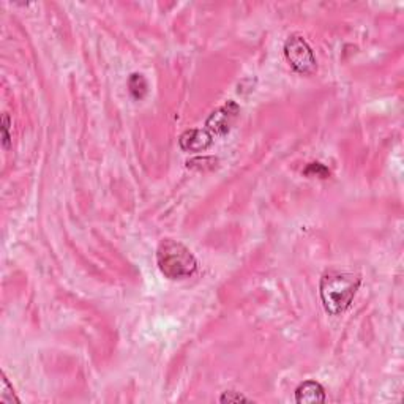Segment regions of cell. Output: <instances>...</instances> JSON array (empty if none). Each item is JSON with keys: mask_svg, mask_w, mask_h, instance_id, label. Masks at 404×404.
Masks as SVG:
<instances>
[{"mask_svg": "<svg viewBox=\"0 0 404 404\" xmlns=\"http://www.w3.org/2000/svg\"><path fill=\"white\" fill-rule=\"evenodd\" d=\"M128 90L134 100H143V98L149 94V83H147L145 76L141 73L130 74Z\"/></svg>", "mask_w": 404, "mask_h": 404, "instance_id": "7", "label": "cell"}, {"mask_svg": "<svg viewBox=\"0 0 404 404\" xmlns=\"http://www.w3.org/2000/svg\"><path fill=\"white\" fill-rule=\"evenodd\" d=\"M214 144V136L207 130H187L180 134L179 145L185 152H204Z\"/></svg>", "mask_w": 404, "mask_h": 404, "instance_id": "5", "label": "cell"}, {"mask_svg": "<svg viewBox=\"0 0 404 404\" xmlns=\"http://www.w3.org/2000/svg\"><path fill=\"white\" fill-rule=\"evenodd\" d=\"M240 112V106L236 101L229 100L221 108H218L216 111H214L207 119L205 127L207 131L210 134H216V136H226L229 131H231L232 125L236 123V120L239 117Z\"/></svg>", "mask_w": 404, "mask_h": 404, "instance_id": "4", "label": "cell"}, {"mask_svg": "<svg viewBox=\"0 0 404 404\" xmlns=\"http://www.w3.org/2000/svg\"><path fill=\"white\" fill-rule=\"evenodd\" d=\"M2 144L3 149H10L12 145V119L7 112L2 116Z\"/></svg>", "mask_w": 404, "mask_h": 404, "instance_id": "10", "label": "cell"}, {"mask_svg": "<svg viewBox=\"0 0 404 404\" xmlns=\"http://www.w3.org/2000/svg\"><path fill=\"white\" fill-rule=\"evenodd\" d=\"M296 401L299 404L324 403L325 389L316 381H305L296 389Z\"/></svg>", "mask_w": 404, "mask_h": 404, "instance_id": "6", "label": "cell"}, {"mask_svg": "<svg viewBox=\"0 0 404 404\" xmlns=\"http://www.w3.org/2000/svg\"><path fill=\"white\" fill-rule=\"evenodd\" d=\"M220 401L221 403H251L250 398H247L239 392H234V390H226L220 396Z\"/></svg>", "mask_w": 404, "mask_h": 404, "instance_id": "11", "label": "cell"}, {"mask_svg": "<svg viewBox=\"0 0 404 404\" xmlns=\"http://www.w3.org/2000/svg\"><path fill=\"white\" fill-rule=\"evenodd\" d=\"M303 176L307 177H318V179H327L330 177V169L322 163H310V165L303 169Z\"/></svg>", "mask_w": 404, "mask_h": 404, "instance_id": "9", "label": "cell"}, {"mask_svg": "<svg viewBox=\"0 0 404 404\" xmlns=\"http://www.w3.org/2000/svg\"><path fill=\"white\" fill-rule=\"evenodd\" d=\"M285 57L289 65L300 74H313L318 70V62H316L314 52L308 41L302 35L294 34L285 43Z\"/></svg>", "mask_w": 404, "mask_h": 404, "instance_id": "3", "label": "cell"}, {"mask_svg": "<svg viewBox=\"0 0 404 404\" xmlns=\"http://www.w3.org/2000/svg\"><path fill=\"white\" fill-rule=\"evenodd\" d=\"M0 401L5 404H13V403H21V400L16 396V393L13 390V385L10 384V381L7 379V376L2 373V387H0Z\"/></svg>", "mask_w": 404, "mask_h": 404, "instance_id": "8", "label": "cell"}, {"mask_svg": "<svg viewBox=\"0 0 404 404\" xmlns=\"http://www.w3.org/2000/svg\"><path fill=\"white\" fill-rule=\"evenodd\" d=\"M362 285V276L349 272L329 270L321 278L319 296L324 310L332 316H340L351 307Z\"/></svg>", "mask_w": 404, "mask_h": 404, "instance_id": "1", "label": "cell"}, {"mask_svg": "<svg viewBox=\"0 0 404 404\" xmlns=\"http://www.w3.org/2000/svg\"><path fill=\"white\" fill-rule=\"evenodd\" d=\"M156 265L171 281L187 280L198 270L194 254L176 239H163L156 248Z\"/></svg>", "mask_w": 404, "mask_h": 404, "instance_id": "2", "label": "cell"}]
</instances>
